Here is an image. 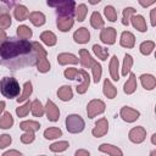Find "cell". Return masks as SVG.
<instances>
[{
	"label": "cell",
	"instance_id": "23",
	"mask_svg": "<svg viewBox=\"0 0 156 156\" xmlns=\"http://www.w3.org/2000/svg\"><path fill=\"white\" fill-rule=\"evenodd\" d=\"M102 93L107 99H115L117 95V89L115 88V85L111 83L110 79H105L104 80V87H102Z\"/></svg>",
	"mask_w": 156,
	"mask_h": 156
},
{
	"label": "cell",
	"instance_id": "15",
	"mask_svg": "<svg viewBox=\"0 0 156 156\" xmlns=\"http://www.w3.org/2000/svg\"><path fill=\"white\" fill-rule=\"evenodd\" d=\"M57 62L61 66L65 65H76L78 63V57L71 52H61L57 55Z\"/></svg>",
	"mask_w": 156,
	"mask_h": 156
},
{
	"label": "cell",
	"instance_id": "25",
	"mask_svg": "<svg viewBox=\"0 0 156 156\" xmlns=\"http://www.w3.org/2000/svg\"><path fill=\"white\" fill-rule=\"evenodd\" d=\"M57 96L61 101H69L73 98V90L69 85H62L57 90Z\"/></svg>",
	"mask_w": 156,
	"mask_h": 156
},
{
	"label": "cell",
	"instance_id": "16",
	"mask_svg": "<svg viewBox=\"0 0 156 156\" xmlns=\"http://www.w3.org/2000/svg\"><path fill=\"white\" fill-rule=\"evenodd\" d=\"M99 151L100 152H104V154H108L110 156H123V151L116 146V145H112V144H101L99 146Z\"/></svg>",
	"mask_w": 156,
	"mask_h": 156
},
{
	"label": "cell",
	"instance_id": "56",
	"mask_svg": "<svg viewBox=\"0 0 156 156\" xmlns=\"http://www.w3.org/2000/svg\"><path fill=\"white\" fill-rule=\"evenodd\" d=\"M40 156H45V155H40Z\"/></svg>",
	"mask_w": 156,
	"mask_h": 156
},
{
	"label": "cell",
	"instance_id": "53",
	"mask_svg": "<svg viewBox=\"0 0 156 156\" xmlns=\"http://www.w3.org/2000/svg\"><path fill=\"white\" fill-rule=\"evenodd\" d=\"M5 106H6L5 101H0V115L4 112V108H5Z\"/></svg>",
	"mask_w": 156,
	"mask_h": 156
},
{
	"label": "cell",
	"instance_id": "46",
	"mask_svg": "<svg viewBox=\"0 0 156 156\" xmlns=\"http://www.w3.org/2000/svg\"><path fill=\"white\" fill-rule=\"evenodd\" d=\"M34 139H35V135H34V133H32V132H24V133L21 135V141H22L23 144H30V143L34 141Z\"/></svg>",
	"mask_w": 156,
	"mask_h": 156
},
{
	"label": "cell",
	"instance_id": "19",
	"mask_svg": "<svg viewBox=\"0 0 156 156\" xmlns=\"http://www.w3.org/2000/svg\"><path fill=\"white\" fill-rule=\"evenodd\" d=\"M74 24V20L72 17H57L56 20V26L58 30L61 32H68Z\"/></svg>",
	"mask_w": 156,
	"mask_h": 156
},
{
	"label": "cell",
	"instance_id": "6",
	"mask_svg": "<svg viewBox=\"0 0 156 156\" xmlns=\"http://www.w3.org/2000/svg\"><path fill=\"white\" fill-rule=\"evenodd\" d=\"M106 108V105L100 99H94L88 102L87 105V115L89 118H94L98 115H101Z\"/></svg>",
	"mask_w": 156,
	"mask_h": 156
},
{
	"label": "cell",
	"instance_id": "54",
	"mask_svg": "<svg viewBox=\"0 0 156 156\" xmlns=\"http://www.w3.org/2000/svg\"><path fill=\"white\" fill-rule=\"evenodd\" d=\"M151 143H152L154 145H156V134H152V135H151Z\"/></svg>",
	"mask_w": 156,
	"mask_h": 156
},
{
	"label": "cell",
	"instance_id": "45",
	"mask_svg": "<svg viewBox=\"0 0 156 156\" xmlns=\"http://www.w3.org/2000/svg\"><path fill=\"white\" fill-rule=\"evenodd\" d=\"M63 74H65V77H66L67 79H71V80H74V79H77V77L80 76V74H79V71H78L77 68H74V67L66 68L65 72H63Z\"/></svg>",
	"mask_w": 156,
	"mask_h": 156
},
{
	"label": "cell",
	"instance_id": "24",
	"mask_svg": "<svg viewBox=\"0 0 156 156\" xmlns=\"http://www.w3.org/2000/svg\"><path fill=\"white\" fill-rule=\"evenodd\" d=\"M140 82H141L143 88L146 90H152L156 87V78L152 74H141Z\"/></svg>",
	"mask_w": 156,
	"mask_h": 156
},
{
	"label": "cell",
	"instance_id": "9",
	"mask_svg": "<svg viewBox=\"0 0 156 156\" xmlns=\"http://www.w3.org/2000/svg\"><path fill=\"white\" fill-rule=\"evenodd\" d=\"M116 35H117V32L115 28L112 27L102 28L100 32V40L106 45H112L116 41Z\"/></svg>",
	"mask_w": 156,
	"mask_h": 156
},
{
	"label": "cell",
	"instance_id": "41",
	"mask_svg": "<svg viewBox=\"0 0 156 156\" xmlns=\"http://www.w3.org/2000/svg\"><path fill=\"white\" fill-rule=\"evenodd\" d=\"M68 146H69L68 141L62 140V141H56V143H52V144L50 145V150H51L52 152H62V151H65V150H66Z\"/></svg>",
	"mask_w": 156,
	"mask_h": 156
},
{
	"label": "cell",
	"instance_id": "1",
	"mask_svg": "<svg viewBox=\"0 0 156 156\" xmlns=\"http://www.w3.org/2000/svg\"><path fill=\"white\" fill-rule=\"evenodd\" d=\"M0 62L10 69H18L34 66L37 63V55L30 41L9 38L0 45Z\"/></svg>",
	"mask_w": 156,
	"mask_h": 156
},
{
	"label": "cell",
	"instance_id": "35",
	"mask_svg": "<svg viewBox=\"0 0 156 156\" xmlns=\"http://www.w3.org/2000/svg\"><path fill=\"white\" fill-rule=\"evenodd\" d=\"M88 13V7L85 4H79L78 6H76L74 9V16L77 18L78 22H83L85 20V16Z\"/></svg>",
	"mask_w": 156,
	"mask_h": 156
},
{
	"label": "cell",
	"instance_id": "33",
	"mask_svg": "<svg viewBox=\"0 0 156 156\" xmlns=\"http://www.w3.org/2000/svg\"><path fill=\"white\" fill-rule=\"evenodd\" d=\"M33 93V87H32V83L30 82H26L24 85H23V90H22V94L17 98V102H23L26 101Z\"/></svg>",
	"mask_w": 156,
	"mask_h": 156
},
{
	"label": "cell",
	"instance_id": "18",
	"mask_svg": "<svg viewBox=\"0 0 156 156\" xmlns=\"http://www.w3.org/2000/svg\"><path fill=\"white\" fill-rule=\"evenodd\" d=\"M79 74L82 77V83L77 85L76 90H77L78 94H84V93H87V90H88V88L90 85V77H89L88 72H85L84 69H80Z\"/></svg>",
	"mask_w": 156,
	"mask_h": 156
},
{
	"label": "cell",
	"instance_id": "11",
	"mask_svg": "<svg viewBox=\"0 0 156 156\" xmlns=\"http://www.w3.org/2000/svg\"><path fill=\"white\" fill-rule=\"evenodd\" d=\"M44 108H45V113H46V117H48L49 121H51V122L58 121V118H60V110L54 104V101L48 100L46 105L44 106Z\"/></svg>",
	"mask_w": 156,
	"mask_h": 156
},
{
	"label": "cell",
	"instance_id": "14",
	"mask_svg": "<svg viewBox=\"0 0 156 156\" xmlns=\"http://www.w3.org/2000/svg\"><path fill=\"white\" fill-rule=\"evenodd\" d=\"M79 62L84 68H91L93 65L95 63V60L93 56L89 54L87 49H80L79 50Z\"/></svg>",
	"mask_w": 156,
	"mask_h": 156
},
{
	"label": "cell",
	"instance_id": "52",
	"mask_svg": "<svg viewBox=\"0 0 156 156\" xmlns=\"http://www.w3.org/2000/svg\"><path fill=\"white\" fill-rule=\"evenodd\" d=\"M139 4L143 6V7H147V6H150V5H154L155 4V1L152 0V1H147V2H144V1H139Z\"/></svg>",
	"mask_w": 156,
	"mask_h": 156
},
{
	"label": "cell",
	"instance_id": "20",
	"mask_svg": "<svg viewBox=\"0 0 156 156\" xmlns=\"http://www.w3.org/2000/svg\"><path fill=\"white\" fill-rule=\"evenodd\" d=\"M108 68H110V76L113 80L118 82L119 80V73H118V68H119V62H118V57L116 55H113L110 60V65H108Z\"/></svg>",
	"mask_w": 156,
	"mask_h": 156
},
{
	"label": "cell",
	"instance_id": "47",
	"mask_svg": "<svg viewBox=\"0 0 156 156\" xmlns=\"http://www.w3.org/2000/svg\"><path fill=\"white\" fill-rule=\"evenodd\" d=\"M12 143V138L9 134H2L0 135V149H5L7 146H10V144Z\"/></svg>",
	"mask_w": 156,
	"mask_h": 156
},
{
	"label": "cell",
	"instance_id": "34",
	"mask_svg": "<svg viewBox=\"0 0 156 156\" xmlns=\"http://www.w3.org/2000/svg\"><path fill=\"white\" fill-rule=\"evenodd\" d=\"M58 136H62V130L57 127H50V128L44 130V138L48 140H52V139H56Z\"/></svg>",
	"mask_w": 156,
	"mask_h": 156
},
{
	"label": "cell",
	"instance_id": "55",
	"mask_svg": "<svg viewBox=\"0 0 156 156\" xmlns=\"http://www.w3.org/2000/svg\"><path fill=\"white\" fill-rule=\"evenodd\" d=\"M150 156H156V150H152V151L150 152Z\"/></svg>",
	"mask_w": 156,
	"mask_h": 156
},
{
	"label": "cell",
	"instance_id": "32",
	"mask_svg": "<svg viewBox=\"0 0 156 156\" xmlns=\"http://www.w3.org/2000/svg\"><path fill=\"white\" fill-rule=\"evenodd\" d=\"M30 111H32L33 116H35V117H41V116L45 113V108H44L43 104H41L38 99H35L34 101H32Z\"/></svg>",
	"mask_w": 156,
	"mask_h": 156
},
{
	"label": "cell",
	"instance_id": "7",
	"mask_svg": "<svg viewBox=\"0 0 156 156\" xmlns=\"http://www.w3.org/2000/svg\"><path fill=\"white\" fill-rule=\"evenodd\" d=\"M119 116L124 122L133 123L140 117V112L138 110H135V108L129 107V106H123L121 108V111H119Z\"/></svg>",
	"mask_w": 156,
	"mask_h": 156
},
{
	"label": "cell",
	"instance_id": "13",
	"mask_svg": "<svg viewBox=\"0 0 156 156\" xmlns=\"http://www.w3.org/2000/svg\"><path fill=\"white\" fill-rule=\"evenodd\" d=\"M119 44H121V46L127 48V49L134 48V45H135V37H134V34H133L132 32L124 30V32L121 34Z\"/></svg>",
	"mask_w": 156,
	"mask_h": 156
},
{
	"label": "cell",
	"instance_id": "37",
	"mask_svg": "<svg viewBox=\"0 0 156 156\" xmlns=\"http://www.w3.org/2000/svg\"><path fill=\"white\" fill-rule=\"evenodd\" d=\"M154 49H155V43H154L152 40L143 41V43L140 44V46H139L140 52H141L143 55H145V56L150 55V54L152 52V50H154Z\"/></svg>",
	"mask_w": 156,
	"mask_h": 156
},
{
	"label": "cell",
	"instance_id": "4",
	"mask_svg": "<svg viewBox=\"0 0 156 156\" xmlns=\"http://www.w3.org/2000/svg\"><path fill=\"white\" fill-rule=\"evenodd\" d=\"M49 6H52L56 9L57 17H72L74 15L76 2L74 1H48Z\"/></svg>",
	"mask_w": 156,
	"mask_h": 156
},
{
	"label": "cell",
	"instance_id": "39",
	"mask_svg": "<svg viewBox=\"0 0 156 156\" xmlns=\"http://www.w3.org/2000/svg\"><path fill=\"white\" fill-rule=\"evenodd\" d=\"M133 66V57L129 54L124 55L123 58V66H122V76H127L128 73H130V68Z\"/></svg>",
	"mask_w": 156,
	"mask_h": 156
},
{
	"label": "cell",
	"instance_id": "3",
	"mask_svg": "<svg viewBox=\"0 0 156 156\" xmlns=\"http://www.w3.org/2000/svg\"><path fill=\"white\" fill-rule=\"evenodd\" d=\"M0 93L7 98L13 99L20 95V84L13 77H4L0 80Z\"/></svg>",
	"mask_w": 156,
	"mask_h": 156
},
{
	"label": "cell",
	"instance_id": "36",
	"mask_svg": "<svg viewBox=\"0 0 156 156\" xmlns=\"http://www.w3.org/2000/svg\"><path fill=\"white\" fill-rule=\"evenodd\" d=\"M12 23V18L9 12H1L0 13V30H4L10 28Z\"/></svg>",
	"mask_w": 156,
	"mask_h": 156
},
{
	"label": "cell",
	"instance_id": "8",
	"mask_svg": "<svg viewBox=\"0 0 156 156\" xmlns=\"http://www.w3.org/2000/svg\"><path fill=\"white\" fill-rule=\"evenodd\" d=\"M128 138H129V140H130L132 143H134V144H140V143H143V141L145 140V138H146V130H145V128L141 127V126L134 127V128H132V129L129 130Z\"/></svg>",
	"mask_w": 156,
	"mask_h": 156
},
{
	"label": "cell",
	"instance_id": "10",
	"mask_svg": "<svg viewBox=\"0 0 156 156\" xmlns=\"http://www.w3.org/2000/svg\"><path fill=\"white\" fill-rule=\"evenodd\" d=\"M107 132H108V122H107V119L105 117H102V118L96 121L95 127L91 130V134L95 138H101L105 134H107Z\"/></svg>",
	"mask_w": 156,
	"mask_h": 156
},
{
	"label": "cell",
	"instance_id": "43",
	"mask_svg": "<svg viewBox=\"0 0 156 156\" xmlns=\"http://www.w3.org/2000/svg\"><path fill=\"white\" fill-rule=\"evenodd\" d=\"M135 11L133 7H126L123 10V17H122V24L124 26H129V21H130V17L133 15H135Z\"/></svg>",
	"mask_w": 156,
	"mask_h": 156
},
{
	"label": "cell",
	"instance_id": "51",
	"mask_svg": "<svg viewBox=\"0 0 156 156\" xmlns=\"http://www.w3.org/2000/svg\"><path fill=\"white\" fill-rule=\"evenodd\" d=\"M9 39V37H7V34L4 32V30H0V45H2L6 40Z\"/></svg>",
	"mask_w": 156,
	"mask_h": 156
},
{
	"label": "cell",
	"instance_id": "50",
	"mask_svg": "<svg viewBox=\"0 0 156 156\" xmlns=\"http://www.w3.org/2000/svg\"><path fill=\"white\" fill-rule=\"evenodd\" d=\"M74 156H90V154H89V151L85 150V149H79V150L76 151Z\"/></svg>",
	"mask_w": 156,
	"mask_h": 156
},
{
	"label": "cell",
	"instance_id": "17",
	"mask_svg": "<svg viewBox=\"0 0 156 156\" xmlns=\"http://www.w3.org/2000/svg\"><path fill=\"white\" fill-rule=\"evenodd\" d=\"M129 22H132L133 27H134L136 30L141 32V33H144V32L147 30L146 21H145V18H144L141 15H133V16L130 17V21H129Z\"/></svg>",
	"mask_w": 156,
	"mask_h": 156
},
{
	"label": "cell",
	"instance_id": "28",
	"mask_svg": "<svg viewBox=\"0 0 156 156\" xmlns=\"http://www.w3.org/2000/svg\"><path fill=\"white\" fill-rule=\"evenodd\" d=\"M16 33H17L18 38L22 39V40H28V39H30L32 35H33L32 29H30L28 26H26V24L18 26V27L16 28Z\"/></svg>",
	"mask_w": 156,
	"mask_h": 156
},
{
	"label": "cell",
	"instance_id": "44",
	"mask_svg": "<svg viewBox=\"0 0 156 156\" xmlns=\"http://www.w3.org/2000/svg\"><path fill=\"white\" fill-rule=\"evenodd\" d=\"M30 105H32V102H30V101H27V102L23 104L22 106L17 107V108H16V115H17L18 117H26V116L29 113V111H30Z\"/></svg>",
	"mask_w": 156,
	"mask_h": 156
},
{
	"label": "cell",
	"instance_id": "30",
	"mask_svg": "<svg viewBox=\"0 0 156 156\" xmlns=\"http://www.w3.org/2000/svg\"><path fill=\"white\" fill-rule=\"evenodd\" d=\"M20 128L22 130H24V132H32V133H34V132H37V130L40 129V124L37 121H23V122L20 123Z\"/></svg>",
	"mask_w": 156,
	"mask_h": 156
},
{
	"label": "cell",
	"instance_id": "27",
	"mask_svg": "<svg viewBox=\"0 0 156 156\" xmlns=\"http://www.w3.org/2000/svg\"><path fill=\"white\" fill-rule=\"evenodd\" d=\"M40 40L48 46H54L57 41V38H56L55 33H52L51 30H45L40 34Z\"/></svg>",
	"mask_w": 156,
	"mask_h": 156
},
{
	"label": "cell",
	"instance_id": "22",
	"mask_svg": "<svg viewBox=\"0 0 156 156\" xmlns=\"http://www.w3.org/2000/svg\"><path fill=\"white\" fill-rule=\"evenodd\" d=\"M28 18H29L30 23L34 24L35 27H41L46 22L45 15L43 12H40V11H33V12H30Z\"/></svg>",
	"mask_w": 156,
	"mask_h": 156
},
{
	"label": "cell",
	"instance_id": "48",
	"mask_svg": "<svg viewBox=\"0 0 156 156\" xmlns=\"http://www.w3.org/2000/svg\"><path fill=\"white\" fill-rule=\"evenodd\" d=\"M1 156H22V154L18 150H7Z\"/></svg>",
	"mask_w": 156,
	"mask_h": 156
},
{
	"label": "cell",
	"instance_id": "26",
	"mask_svg": "<svg viewBox=\"0 0 156 156\" xmlns=\"http://www.w3.org/2000/svg\"><path fill=\"white\" fill-rule=\"evenodd\" d=\"M123 90H124V93L128 94V95L133 94V93L136 90V78H135V74H134V73H129V78H128L127 82L124 83Z\"/></svg>",
	"mask_w": 156,
	"mask_h": 156
},
{
	"label": "cell",
	"instance_id": "29",
	"mask_svg": "<svg viewBox=\"0 0 156 156\" xmlns=\"http://www.w3.org/2000/svg\"><path fill=\"white\" fill-rule=\"evenodd\" d=\"M90 24H91V27L95 28V29H101V28L104 27L105 21L102 20V16H101L100 12L94 11V12L91 13V16H90Z\"/></svg>",
	"mask_w": 156,
	"mask_h": 156
},
{
	"label": "cell",
	"instance_id": "5",
	"mask_svg": "<svg viewBox=\"0 0 156 156\" xmlns=\"http://www.w3.org/2000/svg\"><path fill=\"white\" fill-rule=\"evenodd\" d=\"M84 127H85L84 119L79 115L72 113L66 117V128L69 133H72V134L80 133L84 130Z\"/></svg>",
	"mask_w": 156,
	"mask_h": 156
},
{
	"label": "cell",
	"instance_id": "49",
	"mask_svg": "<svg viewBox=\"0 0 156 156\" xmlns=\"http://www.w3.org/2000/svg\"><path fill=\"white\" fill-rule=\"evenodd\" d=\"M150 21H151V26L155 27L156 26V9H152L150 12Z\"/></svg>",
	"mask_w": 156,
	"mask_h": 156
},
{
	"label": "cell",
	"instance_id": "21",
	"mask_svg": "<svg viewBox=\"0 0 156 156\" xmlns=\"http://www.w3.org/2000/svg\"><path fill=\"white\" fill-rule=\"evenodd\" d=\"M13 16H15V18H16L18 22H20V21H26V20L29 17V11H28V9H27L24 5L18 4V5H16L15 9H13Z\"/></svg>",
	"mask_w": 156,
	"mask_h": 156
},
{
	"label": "cell",
	"instance_id": "2",
	"mask_svg": "<svg viewBox=\"0 0 156 156\" xmlns=\"http://www.w3.org/2000/svg\"><path fill=\"white\" fill-rule=\"evenodd\" d=\"M32 46H33V50L37 55V69L40 72V73H46L50 71L51 68V65L48 60V52L46 50L43 48L41 44H39L38 41H32Z\"/></svg>",
	"mask_w": 156,
	"mask_h": 156
},
{
	"label": "cell",
	"instance_id": "40",
	"mask_svg": "<svg viewBox=\"0 0 156 156\" xmlns=\"http://www.w3.org/2000/svg\"><path fill=\"white\" fill-rule=\"evenodd\" d=\"M104 13H105V17L107 18V21H110V22H116L117 21V12H116L113 6H111V5L105 6Z\"/></svg>",
	"mask_w": 156,
	"mask_h": 156
},
{
	"label": "cell",
	"instance_id": "42",
	"mask_svg": "<svg viewBox=\"0 0 156 156\" xmlns=\"http://www.w3.org/2000/svg\"><path fill=\"white\" fill-rule=\"evenodd\" d=\"M91 69H93V80H94V83H99L100 79H101V73H102L101 65L98 61H95V63L93 65Z\"/></svg>",
	"mask_w": 156,
	"mask_h": 156
},
{
	"label": "cell",
	"instance_id": "38",
	"mask_svg": "<svg viewBox=\"0 0 156 156\" xmlns=\"http://www.w3.org/2000/svg\"><path fill=\"white\" fill-rule=\"evenodd\" d=\"M93 51H94V54L98 56V58H100L101 61H106L107 57H108V51H107V49H105V48H102V46H100V45H98V44H94V45H93Z\"/></svg>",
	"mask_w": 156,
	"mask_h": 156
},
{
	"label": "cell",
	"instance_id": "31",
	"mask_svg": "<svg viewBox=\"0 0 156 156\" xmlns=\"http://www.w3.org/2000/svg\"><path fill=\"white\" fill-rule=\"evenodd\" d=\"M13 126V117L10 112H4L0 116V128L1 129H10Z\"/></svg>",
	"mask_w": 156,
	"mask_h": 156
},
{
	"label": "cell",
	"instance_id": "12",
	"mask_svg": "<svg viewBox=\"0 0 156 156\" xmlns=\"http://www.w3.org/2000/svg\"><path fill=\"white\" fill-rule=\"evenodd\" d=\"M73 39L78 44H85L90 40V32L88 30V28L80 27L73 33Z\"/></svg>",
	"mask_w": 156,
	"mask_h": 156
}]
</instances>
